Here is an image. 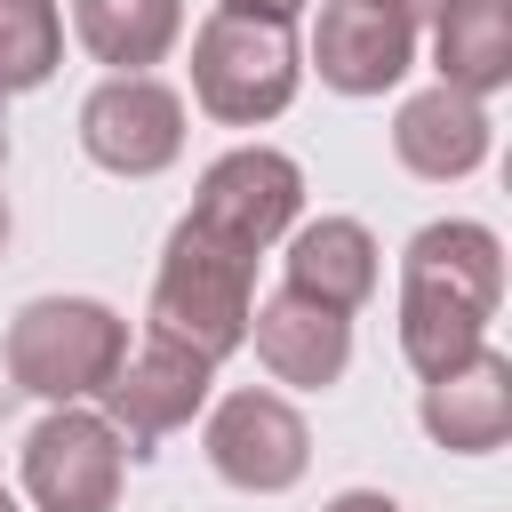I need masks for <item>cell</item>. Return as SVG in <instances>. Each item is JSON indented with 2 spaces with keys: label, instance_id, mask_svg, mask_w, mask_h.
I'll use <instances>...</instances> for the list:
<instances>
[{
  "label": "cell",
  "instance_id": "obj_1",
  "mask_svg": "<svg viewBox=\"0 0 512 512\" xmlns=\"http://www.w3.org/2000/svg\"><path fill=\"white\" fill-rule=\"evenodd\" d=\"M504 296V240L488 224H424L400 256V352L416 376L456 368L472 344H488Z\"/></svg>",
  "mask_w": 512,
  "mask_h": 512
},
{
  "label": "cell",
  "instance_id": "obj_2",
  "mask_svg": "<svg viewBox=\"0 0 512 512\" xmlns=\"http://www.w3.org/2000/svg\"><path fill=\"white\" fill-rule=\"evenodd\" d=\"M256 256H264L256 240L216 232L184 208V224L168 232L160 272H152V336H176L200 360L240 352L248 344V304H256Z\"/></svg>",
  "mask_w": 512,
  "mask_h": 512
},
{
  "label": "cell",
  "instance_id": "obj_3",
  "mask_svg": "<svg viewBox=\"0 0 512 512\" xmlns=\"http://www.w3.org/2000/svg\"><path fill=\"white\" fill-rule=\"evenodd\" d=\"M128 352V320L96 296H40L8 320V384L32 400H96Z\"/></svg>",
  "mask_w": 512,
  "mask_h": 512
},
{
  "label": "cell",
  "instance_id": "obj_4",
  "mask_svg": "<svg viewBox=\"0 0 512 512\" xmlns=\"http://www.w3.org/2000/svg\"><path fill=\"white\" fill-rule=\"evenodd\" d=\"M296 72H304V64H296L288 24L216 8V16L192 32V96H200V112L224 120V128H256V120L288 112Z\"/></svg>",
  "mask_w": 512,
  "mask_h": 512
},
{
  "label": "cell",
  "instance_id": "obj_5",
  "mask_svg": "<svg viewBox=\"0 0 512 512\" xmlns=\"http://www.w3.org/2000/svg\"><path fill=\"white\" fill-rule=\"evenodd\" d=\"M120 472H128V440L72 400L24 432V488L40 512H112Z\"/></svg>",
  "mask_w": 512,
  "mask_h": 512
},
{
  "label": "cell",
  "instance_id": "obj_6",
  "mask_svg": "<svg viewBox=\"0 0 512 512\" xmlns=\"http://www.w3.org/2000/svg\"><path fill=\"white\" fill-rule=\"evenodd\" d=\"M208 376H216V360H200L192 344H176V336H144L136 352H120V368L104 376L96 400H104V424L128 440V456H152V440H168L176 424L200 416Z\"/></svg>",
  "mask_w": 512,
  "mask_h": 512
},
{
  "label": "cell",
  "instance_id": "obj_7",
  "mask_svg": "<svg viewBox=\"0 0 512 512\" xmlns=\"http://www.w3.org/2000/svg\"><path fill=\"white\" fill-rule=\"evenodd\" d=\"M80 144L112 176H160L184 152V96L160 88L152 72H112L80 104Z\"/></svg>",
  "mask_w": 512,
  "mask_h": 512
},
{
  "label": "cell",
  "instance_id": "obj_8",
  "mask_svg": "<svg viewBox=\"0 0 512 512\" xmlns=\"http://www.w3.org/2000/svg\"><path fill=\"white\" fill-rule=\"evenodd\" d=\"M208 464L248 496H280V488L304 480L312 432L280 392H224L216 416H208Z\"/></svg>",
  "mask_w": 512,
  "mask_h": 512
},
{
  "label": "cell",
  "instance_id": "obj_9",
  "mask_svg": "<svg viewBox=\"0 0 512 512\" xmlns=\"http://www.w3.org/2000/svg\"><path fill=\"white\" fill-rule=\"evenodd\" d=\"M312 64L336 96H384L416 64V16L400 0H320Z\"/></svg>",
  "mask_w": 512,
  "mask_h": 512
},
{
  "label": "cell",
  "instance_id": "obj_10",
  "mask_svg": "<svg viewBox=\"0 0 512 512\" xmlns=\"http://www.w3.org/2000/svg\"><path fill=\"white\" fill-rule=\"evenodd\" d=\"M304 208V168L272 144H240L224 160L200 168V192H192V216L216 224V232H240L256 248H272Z\"/></svg>",
  "mask_w": 512,
  "mask_h": 512
},
{
  "label": "cell",
  "instance_id": "obj_11",
  "mask_svg": "<svg viewBox=\"0 0 512 512\" xmlns=\"http://www.w3.org/2000/svg\"><path fill=\"white\" fill-rule=\"evenodd\" d=\"M424 432L448 456H488L512 440V360L472 344L456 368L424 376Z\"/></svg>",
  "mask_w": 512,
  "mask_h": 512
},
{
  "label": "cell",
  "instance_id": "obj_12",
  "mask_svg": "<svg viewBox=\"0 0 512 512\" xmlns=\"http://www.w3.org/2000/svg\"><path fill=\"white\" fill-rule=\"evenodd\" d=\"M248 336H256V360H264L280 384H296V392L336 384L344 360H352V312H328V304H312V296H296V288L248 304Z\"/></svg>",
  "mask_w": 512,
  "mask_h": 512
},
{
  "label": "cell",
  "instance_id": "obj_13",
  "mask_svg": "<svg viewBox=\"0 0 512 512\" xmlns=\"http://www.w3.org/2000/svg\"><path fill=\"white\" fill-rule=\"evenodd\" d=\"M488 144H496V120H488V104L464 96V88H424V96H408L400 120H392V152H400V168L424 176V184L472 176V168L488 160Z\"/></svg>",
  "mask_w": 512,
  "mask_h": 512
},
{
  "label": "cell",
  "instance_id": "obj_14",
  "mask_svg": "<svg viewBox=\"0 0 512 512\" xmlns=\"http://www.w3.org/2000/svg\"><path fill=\"white\" fill-rule=\"evenodd\" d=\"M280 264H288L280 288H296V296H312V304H328V312H360V304L376 296V240H368V224H352V216L304 224Z\"/></svg>",
  "mask_w": 512,
  "mask_h": 512
},
{
  "label": "cell",
  "instance_id": "obj_15",
  "mask_svg": "<svg viewBox=\"0 0 512 512\" xmlns=\"http://www.w3.org/2000/svg\"><path fill=\"white\" fill-rule=\"evenodd\" d=\"M432 64H440V88L496 96L512 80V0H440Z\"/></svg>",
  "mask_w": 512,
  "mask_h": 512
},
{
  "label": "cell",
  "instance_id": "obj_16",
  "mask_svg": "<svg viewBox=\"0 0 512 512\" xmlns=\"http://www.w3.org/2000/svg\"><path fill=\"white\" fill-rule=\"evenodd\" d=\"M72 32L96 64L112 72H144L176 48L184 32V0H72Z\"/></svg>",
  "mask_w": 512,
  "mask_h": 512
},
{
  "label": "cell",
  "instance_id": "obj_17",
  "mask_svg": "<svg viewBox=\"0 0 512 512\" xmlns=\"http://www.w3.org/2000/svg\"><path fill=\"white\" fill-rule=\"evenodd\" d=\"M64 64V16L56 0H0V96L40 88Z\"/></svg>",
  "mask_w": 512,
  "mask_h": 512
},
{
  "label": "cell",
  "instance_id": "obj_18",
  "mask_svg": "<svg viewBox=\"0 0 512 512\" xmlns=\"http://www.w3.org/2000/svg\"><path fill=\"white\" fill-rule=\"evenodd\" d=\"M232 16H264V24H296L304 16V0H224Z\"/></svg>",
  "mask_w": 512,
  "mask_h": 512
},
{
  "label": "cell",
  "instance_id": "obj_19",
  "mask_svg": "<svg viewBox=\"0 0 512 512\" xmlns=\"http://www.w3.org/2000/svg\"><path fill=\"white\" fill-rule=\"evenodd\" d=\"M320 512H400L392 496H376V488H344V496H328Z\"/></svg>",
  "mask_w": 512,
  "mask_h": 512
},
{
  "label": "cell",
  "instance_id": "obj_20",
  "mask_svg": "<svg viewBox=\"0 0 512 512\" xmlns=\"http://www.w3.org/2000/svg\"><path fill=\"white\" fill-rule=\"evenodd\" d=\"M0 168H8V136H0ZM0 240H8V200H0Z\"/></svg>",
  "mask_w": 512,
  "mask_h": 512
},
{
  "label": "cell",
  "instance_id": "obj_21",
  "mask_svg": "<svg viewBox=\"0 0 512 512\" xmlns=\"http://www.w3.org/2000/svg\"><path fill=\"white\" fill-rule=\"evenodd\" d=\"M400 8H408V16H424V8H440V0H400Z\"/></svg>",
  "mask_w": 512,
  "mask_h": 512
},
{
  "label": "cell",
  "instance_id": "obj_22",
  "mask_svg": "<svg viewBox=\"0 0 512 512\" xmlns=\"http://www.w3.org/2000/svg\"><path fill=\"white\" fill-rule=\"evenodd\" d=\"M0 512H16V504H8V496H0Z\"/></svg>",
  "mask_w": 512,
  "mask_h": 512
}]
</instances>
